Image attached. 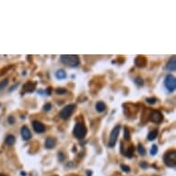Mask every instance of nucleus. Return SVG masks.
Segmentation results:
<instances>
[{"label": "nucleus", "mask_w": 176, "mask_h": 176, "mask_svg": "<svg viewBox=\"0 0 176 176\" xmlns=\"http://www.w3.org/2000/svg\"><path fill=\"white\" fill-rule=\"evenodd\" d=\"M60 60L64 65L69 67H76L80 64L79 57L75 55H63L60 56Z\"/></svg>", "instance_id": "f257e3e1"}, {"label": "nucleus", "mask_w": 176, "mask_h": 176, "mask_svg": "<svg viewBox=\"0 0 176 176\" xmlns=\"http://www.w3.org/2000/svg\"><path fill=\"white\" fill-rule=\"evenodd\" d=\"M163 160L166 166L171 167V168H175L176 167V151L174 149L168 150L163 156Z\"/></svg>", "instance_id": "f03ea898"}, {"label": "nucleus", "mask_w": 176, "mask_h": 176, "mask_svg": "<svg viewBox=\"0 0 176 176\" xmlns=\"http://www.w3.org/2000/svg\"><path fill=\"white\" fill-rule=\"evenodd\" d=\"M73 134L78 139H83L87 135V127L83 123H76L73 129Z\"/></svg>", "instance_id": "7ed1b4c3"}, {"label": "nucleus", "mask_w": 176, "mask_h": 176, "mask_svg": "<svg viewBox=\"0 0 176 176\" xmlns=\"http://www.w3.org/2000/svg\"><path fill=\"white\" fill-rule=\"evenodd\" d=\"M120 129H121V126L117 125L115 126L110 134V137H109V142H108V147L109 148H113L115 146V144L117 142V138H118V136L120 134Z\"/></svg>", "instance_id": "20e7f679"}, {"label": "nucleus", "mask_w": 176, "mask_h": 176, "mask_svg": "<svg viewBox=\"0 0 176 176\" xmlns=\"http://www.w3.org/2000/svg\"><path fill=\"white\" fill-rule=\"evenodd\" d=\"M75 110H76V105L75 104H68V105L65 106L62 109V111L59 113V116L64 120H66L72 115L73 113L75 112Z\"/></svg>", "instance_id": "39448f33"}, {"label": "nucleus", "mask_w": 176, "mask_h": 176, "mask_svg": "<svg viewBox=\"0 0 176 176\" xmlns=\"http://www.w3.org/2000/svg\"><path fill=\"white\" fill-rule=\"evenodd\" d=\"M164 86L166 88V89L169 91V92H172V91L175 90L176 89V80H175V78L169 74L166 76V78L164 79Z\"/></svg>", "instance_id": "423d86ee"}, {"label": "nucleus", "mask_w": 176, "mask_h": 176, "mask_svg": "<svg viewBox=\"0 0 176 176\" xmlns=\"http://www.w3.org/2000/svg\"><path fill=\"white\" fill-rule=\"evenodd\" d=\"M149 121L155 124H160L163 121V115L159 110H153L149 114Z\"/></svg>", "instance_id": "0eeeda50"}, {"label": "nucleus", "mask_w": 176, "mask_h": 176, "mask_svg": "<svg viewBox=\"0 0 176 176\" xmlns=\"http://www.w3.org/2000/svg\"><path fill=\"white\" fill-rule=\"evenodd\" d=\"M20 135H21V137L22 139L25 140V141H28L32 138V133H30V129L28 128V126H23L20 129Z\"/></svg>", "instance_id": "6e6552de"}, {"label": "nucleus", "mask_w": 176, "mask_h": 176, "mask_svg": "<svg viewBox=\"0 0 176 176\" xmlns=\"http://www.w3.org/2000/svg\"><path fill=\"white\" fill-rule=\"evenodd\" d=\"M32 127L34 129V131L38 134H42L45 131V126L41 123L39 121H33L32 122Z\"/></svg>", "instance_id": "1a4fd4ad"}, {"label": "nucleus", "mask_w": 176, "mask_h": 176, "mask_svg": "<svg viewBox=\"0 0 176 176\" xmlns=\"http://www.w3.org/2000/svg\"><path fill=\"white\" fill-rule=\"evenodd\" d=\"M35 87H36V83L35 82H30V81H28L27 83L24 84L23 86V92H28V93H30V92H33L34 89H35Z\"/></svg>", "instance_id": "9d476101"}, {"label": "nucleus", "mask_w": 176, "mask_h": 176, "mask_svg": "<svg viewBox=\"0 0 176 176\" xmlns=\"http://www.w3.org/2000/svg\"><path fill=\"white\" fill-rule=\"evenodd\" d=\"M166 69L171 71V72L175 71V69H176V58H175L174 56L172 57H171L169 59V61H168V63L166 64Z\"/></svg>", "instance_id": "9b49d317"}, {"label": "nucleus", "mask_w": 176, "mask_h": 176, "mask_svg": "<svg viewBox=\"0 0 176 176\" xmlns=\"http://www.w3.org/2000/svg\"><path fill=\"white\" fill-rule=\"evenodd\" d=\"M135 64L137 67H144L147 65V59L143 56H138L135 59Z\"/></svg>", "instance_id": "f8f14e48"}, {"label": "nucleus", "mask_w": 176, "mask_h": 176, "mask_svg": "<svg viewBox=\"0 0 176 176\" xmlns=\"http://www.w3.org/2000/svg\"><path fill=\"white\" fill-rule=\"evenodd\" d=\"M56 139L53 138V137H48V138H46V140H45L44 147L47 149H52L56 147Z\"/></svg>", "instance_id": "ddd939ff"}, {"label": "nucleus", "mask_w": 176, "mask_h": 176, "mask_svg": "<svg viewBox=\"0 0 176 176\" xmlns=\"http://www.w3.org/2000/svg\"><path fill=\"white\" fill-rule=\"evenodd\" d=\"M15 142H16V137H15L13 135H7L6 136L5 143L7 145V146H13Z\"/></svg>", "instance_id": "4468645a"}, {"label": "nucleus", "mask_w": 176, "mask_h": 176, "mask_svg": "<svg viewBox=\"0 0 176 176\" xmlns=\"http://www.w3.org/2000/svg\"><path fill=\"white\" fill-rule=\"evenodd\" d=\"M95 108L98 113H102L106 110V105L102 102H98L95 105Z\"/></svg>", "instance_id": "2eb2a0df"}, {"label": "nucleus", "mask_w": 176, "mask_h": 176, "mask_svg": "<svg viewBox=\"0 0 176 176\" xmlns=\"http://www.w3.org/2000/svg\"><path fill=\"white\" fill-rule=\"evenodd\" d=\"M56 78L57 79H65L66 78V72L64 69H58L56 72Z\"/></svg>", "instance_id": "dca6fc26"}, {"label": "nucleus", "mask_w": 176, "mask_h": 176, "mask_svg": "<svg viewBox=\"0 0 176 176\" xmlns=\"http://www.w3.org/2000/svg\"><path fill=\"white\" fill-rule=\"evenodd\" d=\"M134 151H135V148H134V146L133 145H130V146L127 148V149H126V151L125 152V156H126L127 158H129V159H131L133 156H134Z\"/></svg>", "instance_id": "f3484780"}, {"label": "nucleus", "mask_w": 176, "mask_h": 176, "mask_svg": "<svg viewBox=\"0 0 176 176\" xmlns=\"http://www.w3.org/2000/svg\"><path fill=\"white\" fill-rule=\"evenodd\" d=\"M157 136H158V130L157 129H154V130H152V131H150L149 133V135H148V140L149 141H153Z\"/></svg>", "instance_id": "a211bd4d"}, {"label": "nucleus", "mask_w": 176, "mask_h": 176, "mask_svg": "<svg viewBox=\"0 0 176 176\" xmlns=\"http://www.w3.org/2000/svg\"><path fill=\"white\" fill-rule=\"evenodd\" d=\"M124 138L126 141H129L130 138H131V136H130V131H129V128L127 126L124 127Z\"/></svg>", "instance_id": "6ab92c4d"}, {"label": "nucleus", "mask_w": 176, "mask_h": 176, "mask_svg": "<svg viewBox=\"0 0 176 176\" xmlns=\"http://www.w3.org/2000/svg\"><path fill=\"white\" fill-rule=\"evenodd\" d=\"M137 151H138L140 156H144L146 154V149H145L144 146L141 144H138V146H137Z\"/></svg>", "instance_id": "aec40b11"}, {"label": "nucleus", "mask_w": 176, "mask_h": 176, "mask_svg": "<svg viewBox=\"0 0 176 176\" xmlns=\"http://www.w3.org/2000/svg\"><path fill=\"white\" fill-rule=\"evenodd\" d=\"M7 84H9V79H5L1 80V82H0V90H3L4 89H6V87H7Z\"/></svg>", "instance_id": "412c9836"}, {"label": "nucleus", "mask_w": 176, "mask_h": 176, "mask_svg": "<svg viewBox=\"0 0 176 176\" xmlns=\"http://www.w3.org/2000/svg\"><path fill=\"white\" fill-rule=\"evenodd\" d=\"M134 81L136 83V85L139 86V87H141V86L144 85V79L142 78H140V76H137V78H136Z\"/></svg>", "instance_id": "4be33fe9"}, {"label": "nucleus", "mask_w": 176, "mask_h": 176, "mask_svg": "<svg viewBox=\"0 0 176 176\" xmlns=\"http://www.w3.org/2000/svg\"><path fill=\"white\" fill-rule=\"evenodd\" d=\"M56 92L58 95H63V94H66L67 92V90L64 88H58V89H56Z\"/></svg>", "instance_id": "5701e85b"}, {"label": "nucleus", "mask_w": 176, "mask_h": 176, "mask_svg": "<svg viewBox=\"0 0 176 176\" xmlns=\"http://www.w3.org/2000/svg\"><path fill=\"white\" fill-rule=\"evenodd\" d=\"M157 152H158V146L157 145H152L151 149H150V154L152 156H154V155L157 154Z\"/></svg>", "instance_id": "b1692460"}, {"label": "nucleus", "mask_w": 176, "mask_h": 176, "mask_svg": "<svg viewBox=\"0 0 176 176\" xmlns=\"http://www.w3.org/2000/svg\"><path fill=\"white\" fill-rule=\"evenodd\" d=\"M146 102L149 104H155L157 102V99L155 97H152V98H147L146 99Z\"/></svg>", "instance_id": "393cba45"}, {"label": "nucleus", "mask_w": 176, "mask_h": 176, "mask_svg": "<svg viewBox=\"0 0 176 176\" xmlns=\"http://www.w3.org/2000/svg\"><path fill=\"white\" fill-rule=\"evenodd\" d=\"M43 111H45V112L50 111V110L52 109V104H51V103H49V102L45 103V104L43 105Z\"/></svg>", "instance_id": "a878e982"}, {"label": "nucleus", "mask_w": 176, "mask_h": 176, "mask_svg": "<svg viewBox=\"0 0 176 176\" xmlns=\"http://www.w3.org/2000/svg\"><path fill=\"white\" fill-rule=\"evenodd\" d=\"M121 169L123 170L124 172H130L129 166H127V165H126V164H121Z\"/></svg>", "instance_id": "bb28decb"}, {"label": "nucleus", "mask_w": 176, "mask_h": 176, "mask_svg": "<svg viewBox=\"0 0 176 176\" xmlns=\"http://www.w3.org/2000/svg\"><path fill=\"white\" fill-rule=\"evenodd\" d=\"M65 155H64V153L63 152H59L58 153V159H59V162H64V159H65Z\"/></svg>", "instance_id": "cd10ccee"}, {"label": "nucleus", "mask_w": 176, "mask_h": 176, "mask_svg": "<svg viewBox=\"0 0 176 176\" xmlns=\"http://www.w3.org/2000/svg\"><path fill=\"white\" fill-rule=\"evenodd\" d=\"M7 122H9V124L13 125V124L15 123V118H14V116H12V115L9 116V118H7Z\"/></svg>", "instance_id": "c85d7f7f"}, {"label": "nucleus", "mask_w": 176, "mask_h": 176, "mask_svg": "<svg viewBox=\"0 0 176 176\" xmlns=\"http://www.w3.org/2000/svg\"><path fill=\"white\" fill-rule=\"evenodd\" d=\"M139 165H140L141 168H143V169H147V168L149 167V164L146 162H141Z\"/></svg>", "instance_id": "c756f323"}, {"label": "nucleus", "mask_w": 176, "mask_h": 176, "mask_svg": "<svg viewBox=\"0 0 176 176\" xmlns=\"http://www.w3.org/2000/svg\"><path fill=\"white\" fill-rule=\"evenodd\" d=\"M51 89H51V88L49 87V88L47 89V90L45 91V92H47V95H51Z\"/></svg>", "instance_id": "7c9ffc66"}, {"label": "nucleus", "mask_w": 176, "mask_h": 176, "mask_svg": "<svg viewBox=\"0 0 176 176\" xmlns=\"http://www.w3.org/2000/svg\"><path fill=\"white\" fill-rule=\"evenodd\" d=\"M91 174H92V172H90V171H87V176H91Z\"/></svg>", "instance_id": "2f4dec72"}, {"label": "nucleus", "mask_w": 176, "mask_h": 176, "mask_svg": "<svg viewBox=\"0 0 176 176\" xmlns=\"http://www.w3.org/2000/svg\"><path fill=\"white\" fill-rule=\"evenodd\" d=\"M20 174H21L22 176H26V172H21Z\"/></svg>", "instance_id": "473e14b6"}, {"label": "nucleus", "mask_w": 176, "mask_h": 176, "mask_svg": "<svg viewBox=\"0 0 176 176\" xmlns=\"http://www.w3.org/2000/svg\"><path fill=\"white\" fill-rule=\"evenodd\" d=\"M0 176H6V175H5V174H0Z\"/></svg>", "instance_id": "72a5a7b5"}, {"label": "nucleus", "mask_w": 176, "mask_h": 176, "mask_svg": "<svg viewBox=\"0 0 176 176\" xmlns=\"http://www.w3.org/2000/svg\"><path fill=\"white\" fill-rule=\"evenodd\" d=\"M153 176H156V175H153Z\"/></svg>", "instance_id": "f704fd0d"}, {"label": "nucleus", "mask_w": 176, "mask_h": 176, "mask_svg": "<svg viewBox=\"0 0 176 176\" xmlns=\"http://www.w3.org/2000/svg\"><path fill=\"white\" fill-rule=\"evenodd\" d=\"M0 106H1V105H0Z\"/></svg>", "instance_id": "c9c22d12"}]
</instances>
